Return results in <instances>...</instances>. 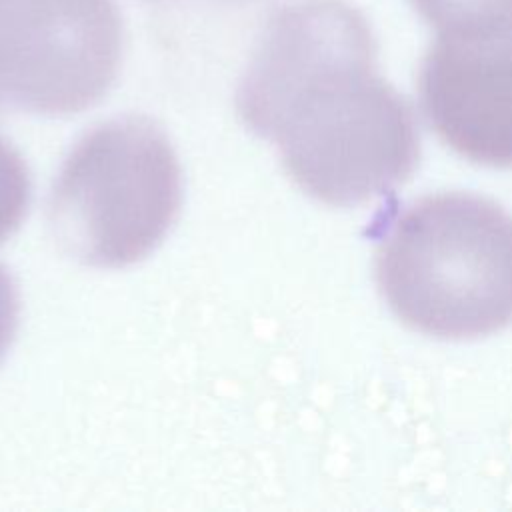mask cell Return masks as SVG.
I'll list each match as a JSON object with an SVG mask.
<instances>
[{"instance_id":"6da1fadb","label":"cell","mask_w":512,"mask_h":512,"mask_svg":"<svg viewBox=\"0 0 512 512\" xmlns=\"http://www.w3.org/2000/svg\"><path fill=\"white\" fill-rule=\"evenodd\" d=\"M236 108L278 146L298 188L330 206L382 196L418 164L412 108L378 72L366 16L344 0H296L272 12Z\"/></svg>"},{"instance_id":"7a4b0ae2","label":"cell","mask_w":512,"mask_h":512,"mask_svg":"<svg viewBox=\"0 0 512 512\" xmlns=\"http://www.w3.org/2000/svg\"><path fill=\"white\" fill-rule=\"evenodd\" d=\"M376 282L394 316L438 340L512 324V214L468 192L406 206L376 250Z\"/></svg>"},{"instance_id":"3957f363","label":"cell","mask_w":512,"mask_h":512,"mask_svg":"<svg viewBox=\"0 0 512 512\" xmlns=\"http://www.w3.org/2000/svg\"><path fill=\"white\" fill-rule=\"evenodd\" d=\"M180 202V164L166 134L144 116H124L84 134L68 154L50 224L74 258L118 268L160 244Z\"/></svg>"},{"instance_id":"277c9868","label":"cell","mask_w":512,"mask_h":512,"mask_svg":"<svg viewBox=\"0 0 512 512\" xmlns=\"http://www.w3.org/2000/svg\"><path fill=\"white\" fill-rule=\"evenodd\" d=\"M122 46L114 0H0V112L94 106L116 80Z\"/></svg>"},{"instance_id":"5b68a950","label":"cell","mask_w":512,"mask_h":512,"mask_svg":"<svg viewBox=\"0 0 512 512\" xmlns=\"http://www.w3.org/2000/svg\"><path fill=\"white\" fill-rule=\"evenodd\" d=\"M418 94L448 148L480 166L512 168V28L438 34Z\"/></svg>"},{"instance_id":"8992f818","label":"cell","mask_w":512,"mask_h":512,"mask_svg":"<svg viewBox=\"0 0 512 512\" xmlns=\"http://www.w3.org/2000/svg\"><path fill=\"white\" fill-rule=\"evenodd\" d=\"M438 34L512 28V0H410Z\"/></svg>"},{"instance_id":"52a82bcc","label":"cell","mask_w":512,"mask_h":512,"mask_svg":"<svg viewBox=\"0 0 512 512\" xmlns=\"http://www.w3.org/2000/svg\"><path fill=\"white\" fill-rule=\"evenodd\" d=\"M30 176L18 150L0 136V244L8 240L26 216Z\"/></svg>"},{"instance_id":"ba28073f","label":"cell","mask_w":512,"mask_h":512,"mask_svg":"<svg viewBox=\"0 0 512 512\" xmlns=\"http://www.w3.org/2000/svg\"><path fill=\"white\" fill-rule=\"evenodd\" d=\"M144 2H150V4H164V2H190V0H144ZM200 2H240V0H200Z\"/></svg>"}]
</instances>
